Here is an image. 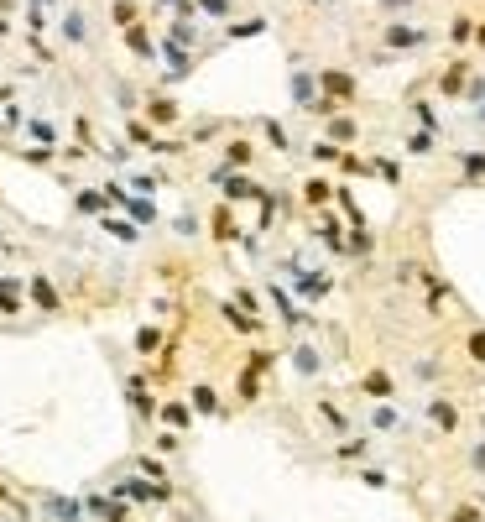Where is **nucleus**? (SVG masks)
Masks as SVG:
<instances>
[{
    "label": "nucleus",
    "mask_w": 485,
    "mask_h": 522,
    "mask_svg": "<svg viewBox=\"0 0 485 522\" xmlns=\"http://www.w3.org/2000/svg\"><path fill=\"white\" fill-rule=\"evenodd\" d=\"M47 512H52V517H63V522H78V506H73V502H63V497H47Z\"/></svg>",
    "instance_id": "nucleus-4"
},
{
    "label": "nucleus",
    "mask_w": 485,
    "mask_h": 522,
    "mask_svg": "<svg viewBox=\"0 0 485 522\" xmlns=\"http://www.w3.org/2000/svg\"><path fill=\"white\" fill-rule=\"evenodd\" d=\"M32 298L42 303V309H58V292H52V283H47V277H32Z\"/></svg>",
    "instance_id": "nucleus-2"
},
{
    "label": "nucleus",
    "mask_w": 485,
    "mask_h": 522,
    "mask_svg": "<svg viewBox=\"0 0 485 522\" xmlns=\"http://www.w3.org/2000/svg\"><path fill=\"white\" fill-rule=\"evenodd\" d=\"M120 502H167V486H146V480H120L115 486Z\"/></svg>",
    "instance_id": "nucleus-1"
},
{
    "label": "nucleus",
    "mask_w": 485,
    "mask_h": 522,
    "mask_svg": "<svg viewBox=\"0 0 485 522\" xmlns=\"http://www.w3.org/2000/svg\"><path fill=\"white\" fill-rule=\"evenodd\" d=\"M167 63H172V73H167V78H183V73H188V52H183L178 42L167 47Z\"/></svg>",
    "instance_id": "nucleus-6"
},
{
    "label": "nucleus",
    "mask_w": 485,
    "mask_h": 522,
    "mask_svg": "<svg viewBox=\"0 0 485 522\" xmlns=\"http://www.w3.org/2000/svg\"><path fill=\"white\" fill-rule=\"evenodd\" d=\"M193 403H198V413H220V408H214V392H209V386H198Z\"/></svg>",
    "instance_id": "nucleus-10"
},
{
    "label": "nucleus",
    "mask_w": 485,
    "mask_h": 522,
    "mask_svg": "<svg viewBox=\"0 0 485 522\" xmlns=\"http://www.w3.org/2000/svg\"><path fill=\"white\" fill-rule=\"evenodd\" d=\"M104 204H110V198H104V194H94V189H84V194H78V209H84V214H100Z\"/></svg>",
    "instance_id": "nucleus-5"
},
{
    "label": "nucleus",
    "mask_w": 485,
    "mask_h": 522,
    "mask_svg": "<svg viewBox=\"0 0 485 522\" xmlns=\"http://www.w3.org/2000/svg\"><path fill=\"white\" fill-rule=\"evenodd\" d=\"M162 418H167L172 428H183V423H188V408H178V403H167V408H162Z\"/></svg>",
    "instance_id": "nucleus-9"
},
{
    "label": "nucleus",
    "mask_w": 485,
    "mask_h": 522,
    "mask_svg": "<svg viewBox=\"0 0 485 522\" xmlns=\"http://www.w3.org/2000/svg\"><path fill=\"white\" fill-rule=\"evenodd\" d=\"M157 340H162L157 329H141V334H136V345H141V350H157Z\"/></svg>",
    "instance_id": "nucleus-12"
},
{
    "label": "nucleus",
    "mask_w": 485,
    "mask_h": 522,
    "mask_svg": "<svg viewBox=\"0 0 485 522\" xmlns=\"http://www.w3.org/2000/svg\"><path fill=\"white\" fill-rule=\"evenodd\" d=\"M323 287H329V277H318V272H303V277H298V292H303V298H318Z\"/></svg>",
    "instance_id": "nucleus-3"
},
{
    "label": "nucleus",
    "mask_w": 485,
    "mask_h": 522,
    "mask_svg": "<svg viewBox=\"0 0 485 522\" xmlns=\"http://www.w3.org/2000/svg\"><path fill=\"white\" fill-rule=\"evenodd\" d=\"M126 42L136 47V52H152V42H146V37H141V26H131V32H126Z\"/></svg>",
    "instance_id": "nucleus-11"
},
{
    "label": "nucleus",
    "mask_w": 485,
    "mask_h": 522,
    "mask_svg": "<svg viewBox=\"0 0 485 522\" xmlns=\"http://www.w3.org/2000/svg\"><path fill=\"white\" fill-rule=\"evenodd\" d=\"M120 204H126L131 214H136V220H157V209L146 204V198H131V194H126V198H120Z\"/></svg>",
    "instance_id": "nucleus-7"
},
{
    "label": "nucleus",
    "mask_w": 485,
    "mask_h": 522,
    "mask_svg": "<svg viewBox=\"0 0 485 522\" xmlns=\"http://www.w3.org/2000/svg\"><path fill=\"white\" fill-rule=\"evenodd\" d=\"M162 6H178V11H188V0H162Z\"/></svg>",
    "instance_id": "nucleus-13"
},
{
    "label": "nucleus",
    "mask_w": 485,
    "mask_h": 522,
    "mask_svg": "<svg viewBox=\"0 0 485 522\" xmlns=\"http://www.w3.org/2000/svg\"><path fill=\"white\" fill-rule=\"evenodd\" d=\"M63 32H68V42H84V16L68 11V21H63Z\"/></svg>",
    "instance_id": "nucleus-8"
}]
</instances>
